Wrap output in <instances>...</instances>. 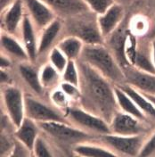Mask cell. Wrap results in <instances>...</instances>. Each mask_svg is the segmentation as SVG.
<instances>
[{
    "label": "cell",
    "instance_id": "1",
    "mask_svg": "<svg viewBox=\"0 0 155 157\" xmlns=\"http://www.w3.org/2000/svg\"><path fill=\"white\" fill-rule=\"evenodd\" d=\"M80 98L79 106L104 119L110 124L119 110L117 104L114 84L88 63L78 59Z\"/></svg>",
    "mask_w": 155,
    "mask_h": 157
},
{
    "label": "cell",
    "instance_id": "2",
    "mask_svg": "<svg viewBox=\"0 0 155 157\" xmlns=\"http://www.w3.org/2000/svg\"><path fill=\"white\" fill-rule=\"evenodd\" d=\"M80 60L88 63L114 85L126 83V76L112 52L104 44L84 46Z\"/></svg>",
    "mask_w": 155,
    "mask_h": 157
},
{
    "label": "cell",
    "instance_id": "3",
    "mask_svg": "<svg viewBox=\"0 0 155 157\" xmlns=\"http://www.w3.org/2000/svg\"><path fill=\"white\" fill-rule=\"evenodd\" d=\"M41 131L47 135L62 150H71L78 144L92 141L96 135L82 130L69 122H40Z\"/></svg>",
    "mask_w": 155,
    "mask_h": 157
},
{
    "label": "cell",
    "instance_id": "4",
    "mask_svg": "<svg viewBox=\"0 0 155 157\" xmlns=\"http://www.w3.org/2000/svg\"><path fill=\"white\" fill-rule=\"evenodd\" d=\"M64 115L70 124L96 136L100 137L102 135L111 133L110 124L104 119L88 112L79 105H70Z\"/></svg>",
    "mask_w": 155,
    "mask_h": 157
},
{
    "label": "cell",
    "instance_id": "5",
    "mask_svg": "<svg viewBox=\"0 0 155 157\" xmlns=\"http://www.w3.org/2000/svg\"><path fill=\"white\" fill-rule=\"evenodd\" d=\"M100 140L104 143V146L112 149L118 155L139 156V153L144 146L146 138L144 134L125 136L108 133L100 136Z\"/></svg>",
    "mask_w": 155,
    "mask_h": 157
},
{
    "label": "cell",
    "instance_id": "6",
    "mask_svg": "<svg viewBox=\"0 0 155 157\" xmlns=\"http://www.w3.org/2000/svg\"><path fill=\"white\" fill-rule=\"evenodd\" d=\"M2 101L12 123L15 128L19 127L26 117L25 95L22 90L13 85H6L2 91Z\"/></svg>",
    "mask_w": 155,
    "mask_h": 157
},
{
    "label": "cell",
    "instance_id": "7",
    "mask_svg": "<svg viewBox=\"0 0 155 157\" xmlns=\"http://www.w3.org/2000/svg\"><path fill=\"white\" fill-rule=\"evenodd\" d=\"M25 113L26 117L34 120L38 123L53 121L69 122L64 113L59 109L51 107L31 96H25Z\"/></svg>",
    "mask_w": 155,
    "mask_h": 157
},
{
    "label": "cell",
    "instance_id": "8",
    "mask_svg": "<svg viewBox=\"0 0 155 157\" xmlns=\"http://www.w3.org/2000/svg\"><path fill=\"white\" fill-rule=\"evenodd\" d=\"M70 35L76 36L86 45L104 44L105 40L97 24V20H75L68 26Z\"/></svg>",
    "mask_w": 155,
    "mask_h": 157
},
{
    "label": "cell",
    "instance_id": "9",
    "mask_svg": "<svg viewBox=\"0 0 155 157\" xmlns=\"http://www.w3.org/2000/svg\"><path fill=\"white\" fill-rule=\"evenodd\" d=\"M145 121L119 110L110 122L111 133L125 136L144 134L146 131Z\"/></svg>",
    "mask_w": 155,
    "mask_h": 157
},
{
    "label": "cell",
    "instance_id": "10",
    "mask_svg": "<svg viewBox=\"0 0 155 157\" xmlns=\"http://www.w3.org/2000/svg\"><path fill=\"white\" fill-rule=\"evenodd\" d=\"M23 3L35 27L39 29L46 28L57 18L54 10L42 0H23Z\"/></svg>",
    "mask_w": 155,
    "mask_h": 157
},
{
    "label": "cell",
    "instance_id": "11",
    "mask_svg": "<svg viewBox=\"0 0 155 157\" xmlns=\"http://www.w3.org/2000/svg\"><path fill=\"white\" fill-rule=\"evenodd\" d=\"M126 83L134 87L141 93L155 96V74L139 71L133 66L123 68Z\"/></svg>",
    "mask_w": 155,
    "mask_h": 157
},
{
    "label": "cell",
    "instance_id": "12",
    "mask_svg": "<svg viewBox=\"0 0 155 157\" xmlns=\"http://www.w3.org/2000/svg\"><path fill=\"white\" fill-rule=\"evenodd\" d=\"M124 13L123 6L115 3L105 13L97 15V24L104 40L119 27L124 19Z\"/></svg>",
    "mask_w": 155,
    "mask_h": 157
},
{
    "label": "cell",
    "instance_id": "13",
    "mask_svg": "<svg viewBox=\"0 0 155 157\" xmlns=\"http://www.w3.org/2000/svg\"><path fill=\"white\" fill-rule=\"evenodd\" d=\"M23 0H14L9 6L6 9L5 13H2V29L5 32L14 35L21 25L24 18V7Z\"/></svg>",
    "mask_w": 155,
    "mask_h": 157
},
{
    "label": "cell",
    "instance_id": "14",
    "mask_svg": "<svg viewBox=\"0 0 155 157\" xmlns=\"http://www.w3.org/2000/svg\"><path fill=\"white\" fill-rule=\"evenodd\" d=\"M54 12L64 17H75L91 12L84 0H42Z\"/></svg>",
    "mask_w": 155,
    "mask_h": 157
},
{
    "label": "cell",
    "instance_id": "15",
    "mask_svg": "<svg viewBox=\"0 0 155 157\" xmlns=\"http://www.w3.org/2000/svg\"><path fill=\"white\" fill-rule=\"evenodd\" d=\"M40 132L41 128L39 123L30 118L25 117L19 127L14 129L13 134L14 137L32 153V149L37 138L40 136Z\"/></svg>",
    "mask_w": 155,
    "mask_h": 157
},
{
    "label": "cell",
    "instance_id": "16",
    "mask_svg": "<svg viewBox=\"0 0 155 157\" xmlns=\"http://www.w3.org/2000/svg\"><path fill=\"white\" fill-rule=\"evenodd\" d=\"M21 38L22 44L26 49L29 62L34 63L39 56V42L37 40L36 32H35V25L30 19L29 14H25L21 23Z\"/></svg>",
    "mask_w": 155,
    "mask_h": 157
},
{
    "label": "cell",
    "instance_id": "17",
    "mask_svg": "<svg viewBox=\"0 0 155 157\" xmlns=\"http://www.w3.org/2000/svg\"><path fill=\"white\" fill-rule=\"evenodd\" d=\"M117 86H119L123 91H125L133 99V101L136 103V105L143 112V113L146 117L155 121V105L151 100H149L143 93L138 91L134 87L130 86L129 84L124 83Z\"/></svg>",
    "mask_w": 155,
    "mask_h": 157
},
{
    "label": "cell",
    "instance_id": "18",
    "mask_svg": "<svg viewBox=\"0 0 155 157\" xmlns=\"http://www.w3.org/2000/svg\"><path fill=\"white\" fill-rule=\"evenodd\" d=\"M1 48L6 55L19 59L21 62H29V56L19 40L15 39L13 35L6 32H2L1 34Z\"/></svg>",
    "mask_w": 155,
    "mask_h": 157
},
{
    "label": "cell",
    "instance_id": "19",
    "mask_svg": "<svg viewBox=\"0 0 155 157\" xmlns=\"http://www.w3.org/2000/svg\"><path fill=\"white\" fill-rule=\"evenodd\" d=\"M62 27V23L61 20L55 18L46 28L42 29L41 36L39 40V56L45 54L48 50H51L55 40L58 37Z\"/></svg>",
    "mask_w": 155,
    "mask_h": 157
},
{
    "label": "cell",
    "instance_id": "20",
    "mask_svg": "<svg viewBox=\"0 0 155 157\" xmlns=\"http://www.w3.org/2000/svg\"><path fill=\"white\" fill-rule=\"evenodd\" d=\"M114 92L116 97L117 104L119 109L126 113H128L134 117L137 118L143 121L146 122L148 118L143 113V112L138 108L136 104L133 101V99L130 98L125 91H123L119 86H114Z\"/></svg>",
    "mask_w": 155,
    "mask_h": 157
},
{
    "label": "cell",
    "instance_id": "21",
    "mask_svg": "<svg viewBox=\"0 0 155 157\" xmlns=\"http://www.w3.org/2000/svg\"><path fill=\"white\" fill-rule=\"evenodd\" d=\"M19 72L21 77L28 84L29 88L37 95H42L44 88L41 85L39 78V70L37 69L30 62H22L19 65Z\"/></svg>",
    "mask_w": 155,
    "mask_h": 157
},
{
    "label": "cell",
    "instance_id": "22",
    "mask_svg": "<svg viewBox=\"0 0 155 157\" xmlns=\"http://www.w3.org/2000/svg\"><path fill=\"white\" fill-rule=\"evenodd\" d=\"M72 153L74 155L79 156H118L116 153H114L106 146H100L93 143L92 141L78 144L72 148Z\"/></svg>",
    "mask_w": 155,
    "mask_h": 157
},
{
    "label": "cell",
    "instance_id": "23",
    "mask_svg": "<svg viewBox=\"0 0 155 157\" xmlns=\"http://www.w3.org/2000/svg\"><path fill=\"white\" fill-rule=\"evenodd\" d=\"M56 46L69 60L78 61L80 58L85 43L76 36L70 35L60 40Z\"/></svg>",
    "mask_w": 155,
    "mask_h": 157
},
{
    "label": "cell",
    "instance_id": "24",
    "mask_svg": "<svg viewBox=\"0 0 155 157\" xmlns=\"http://www.w3.org/2000/svg\"><path fill=\"white\" fill-rule=\"evenodd\" d=\"M61 75L62 74L50 63H45L39 69V78L44 89L55 86L58 82Z\"/></svg>",
    "mask_w": 155,
    "mask_h": 157
},
{
    "label": "cell",
    "instance_id": "25",
    "mask_svg": "<svg viewBox=\"0 0 155 157\" xmlns=\"http://www.w3.org/2000/svg\"><path fill=\"white\" fill-rule=\"evenodd\" d=\"M133 67L145 72L155 74V66L152 57V48L151 52L148 53L146 49L137 48L135 64Z\"/></svg>",
    "mask_w": 155,
    "mask_h": 157
},
{
    "label": "cell",
    "instance_id": "26",
    "mask_svg": "<svg viewBox=\"0 0 155 157\" xmlns=\"http://www.w3.org/2000/svg\"><path fill=\"white\" fill-rule=\"evenodd\" d=\"M50 100L53 103L54 106L59 109L63 113H65L66 111L68 110V108L71 105H70L71 99L69 98L68 96L63 92V90L60 87L54 89L51 92V94H50Z\"/></svg>",
    "mask_w": 155,
    "mask_h": 157
},
{
    "label": "cell",
    "instance_id": "27",
    "mask_svg": "<svg viewBox=\"0 0 155 157\" xmlns=\"http://www.w3.org/2000/svg\"><path fill=\"white\" fill-rule=\"evenodd\" d=\"M48 58L49 63L62 74L69 62L66 56L58 48L57 46H55L50 50Z\"/></svg>",
    "mask_w": 155,
    "mask_h": 157
},
{
    "label": "cell",
    "instance_id": "28",
    "mask_svg": "<svg viewBox=\"0 0 155 157\" xmlns=\"http://www.w3.org/2000/svg\"><path fill=\"white\" fill-rule=\"evenodd\" d=\"M62 81H66L79 86V71H78L77 61L69 60L66 67L64 69L63 72L62 73Z\"/></svg>",
    "mask_w": 155,
    "mask_h": 157
},
{
    "label": "cell",
    "instance_id": "29",
    "mask_svg": "<svg viewBox=\"0 0 155 157\" xmlns=\"http://www.w3.org/2000/svg\"><path fill=\"white\" fill-rule=\"evenodd\" d=\"M149 22L144 16H136L129 21L128 29L135 36H143L149 32Z\"/></svg>",
    "mask_w": 155,
    "mask_h": 157
},
{
    "label": "cell",
    "instance_id": "30",
    "mask_svg": "<svg viewBox=\"0 0 155 157\" xmlns=\"http://www.w3.org/2000/svg\"><path fill=\"white\" fill-rule=\"evenodd\" d=\"M84 2L89 10L96 15L103 14L115 4V0H84Z\"/></svg>",
    "mask_w": 155,
    "mask_h": 157
},
{
    "label": "cell",
    "instance_id": "31",
    "mask_svg": "<svg viewBox=\"0 0 155 157\" xmlns=\"http://www.w3.org/2000/svg\"><path fill=\"white\" fill-rule=\"evenodd\" d=\"M32 155L37 157L54 156L55 154L53 153L52 149L49 147L47 141L43 137L39 136L37 138L34 147L32 149Z\"/></svg>",
    "mask_w": 155,
    "mask_h": 157
},
{
    "label": "cell",
    "instance_id": "32",
    "mask_svg": "<svg viewBox=\"0 0 155 157\" xmlns=\"http://www.w3.org/2000/svg\"><path fill=\"white\" fill-rule=\"evenodd\" d=\"M59 87L62 88L63 90V92L71 99V101L78 102V100L80 98V95H81L79 86H77V85L70 83V82H66V81H62Z\"/></svg>",
    "mask_w": 155,
    "mask_h": 157
},
{
    "label": "cell",
    "instance_id": "33",
    "mask_svg": "<svg viewBox=\"0 0 155 157\" xmlns=\"http://www.w3.org/2000/svg\"><path fill=\"white\" fill-rule=\"evenodd\" d=\"M155 155V132L146 139L139 156H151Z\"/></svg>",
    "mask_w": 155,
    "mask_h": 157
},
{
    "label": "cell",
    "instance_id": "34",
    "mask_svg": "<svg viewBox=\"0 0 155 157\" xmlns=\"http://www.w3.org/2000/svg\"><path fill=\"white\" fill-rule=\"evenodd\" d=\"M14 147V143H13L12 140H10L6 135H4L3 132L1 134V155H3L4 152H10L12 153Z\"/></svg>",
    "mask_w": 155,
    "mask_h": 157
},
{
    "label": "cell",
    "instance_id": "35",
    "mask_svg": "<svg viewBox=\"0 0 155 157\" xmlns=\"http://www.w3.org/2000/svg\"><path fill=\"white\" fill-rule=\"evenodd\" d=\"M0 65H1V70H7L11 67L12 60H11L8 55L2 53L1 57H0Z\"/></svg>",
    "mask_w": 155,
    "mask_h": 157
},
{
    "label": "cell",
    "instance_id": "36",
    "mask_svg": "<svg viewBox=\"0 0 155 157\" xmlns=\"http://www.w3.org/2000/svg\"><path fill=\"white\" fill-rule=\"evenodd\" d=\"M11 81V78H10L8 72L6 71V70H1V84H6L9 85V82Z\"/></svg>",
    "mask_w": 155,
    "mask_h": 157
},
{
    "label": "cell",
    "instance_id": "37",
    "mask_svg": "<svg viewBox=\"0 0 155 157\" xmlns=\"http://www.w3.org/2000/svg\"><path fill=\"white\" fill-rule=\"evenodd\" d=\"M14 0H1V11L6 9Z\"/></svg>",
    "mask_w": 155,
    "mask_h": 157
},
{
    "label": "cell",
    "instance_id": "38",
    "mask_svg": "<svg viewBox=\"0 0 155 157\" xmlns=\"http://www.w3.org/2000/svg\"><path fill=\"white\" fill-rule=\"evenodd\" d=\"M147 38L151 39H155V23L154 25H153V27L152 29H150L149 32L147 33Z\"/></svg>",
    "mask_w": 155,
    "mask_h": 157
},
{
    "label": "cell",
    "instance_id": "39",
    "mask_svg": "<svg viewBox=\"0 0 155 157\" xmlns=\"http://www.w3.org/2000/svg\"><path fill=\"white\" fill-rule=\"evenodd\" d=\"M152 57H153V61L154 63L155 66V39H152Z\"/></svg>",
    "mask_w": 155,
    "mask_h": 157
},
{
    "label": "cell",
    "instance_id": "40",
    "mask_svg": "<svg viewBox=\"0 0 155 157\" xmlns=\"http://www.w3.org/2000/svg\"><path fill=\"white\" fill-rule=\"evenodd\" d=\"M144 94V93H143ZM146 96V98H148L149 100H151L153 102V104L155 105V96H152V95H147V94H144Z\"/></svg>",
    "mask_w": 155,
    "mask_h": 157
}]
</instances>
